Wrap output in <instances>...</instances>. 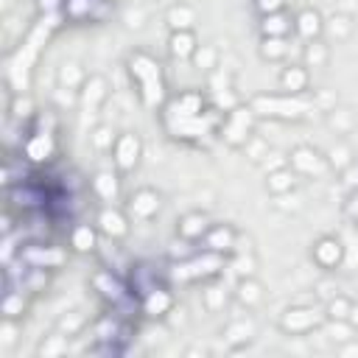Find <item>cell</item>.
<instances>
[{"instance_id":"obj_1","label":"cell","mask_w":358,"mask_h":358,"mask_svg":"<svg viewBox=\"0 0 358 358\" xmlns=\"http://www.w3.org/2000/svg\"><path fill=\"white\" fill-rule=\"evenodd\" d=\"M129 73L137 81V92L140 101L148 109H157L159 103H165V81H162V67L154 56H148L145 50H134L129 56Z\"/></svg>"},{"instance_id":"obj_2","label":"cell","mask_w":358,"mask_h":358,"mask_svg":"<svg viewBox=\"0 0 358 358\" xmlns=\"http://www.w3.org/2000/svg\"><path fill=\"white\" fill-rule=\"evenodd\" d=\"M257 117H277V120H302L313 103L302 101V95H255L249 101Z\"/></svg>"},{"instance_id":"obj_3","label":"cell","mask_w":358,"mask_h":358,"mask_svg":"<svg viewBox=\"0 0 358 358\" xmlns=\"http://www.w3.org/2000/svg\"><path fill=\"white\" fill-rule=\"evenodd\" d=\"M255 120H257V115L252 112L249 103H235L232 109L224 112V120L218 126V134H221V140L227 145L243 148V143L255 134Z\"/></svg>"},{"instance_id":"obj_4","label":"cell","mask_w":358,"mask_h":358,"mask_svg":"<svg viewBox=\"0 0 358 358\" xmlns=\"http://www.w3.org/2000/svg\"><path fill=\"white\" fill-rule=\"evenodd\" d=\"M327 322L324 316V308H288L282 316H280V330L288 333V336H305V333H313L316 327H322Z\"/></svg>"},{"instance_id":"obj_5","label":"cell","mask_w":358,"mask_h":358,"mask_svg":"<svg viewBox=\"0 0 358 358\" xmlns=\"http://www.w3.org/2000/svg\"><path fill=\"white\" fill-rule=\"evenodd\" d=\"M20 257H22L31 268L53 271V268H62V266H64L67 252H64L62 246H53V243L31 241V243H22V246H20Z\"/></svg>"},{"instance_id":"obj_6","label":"cell","mask_w":358,"mask_h":358,"mask_svg":"<svg viewBox=\"0 0 358 358\" xmlns=\"http://www.w3.org/2000/svg\"><path fill=\"white\" fill-rule=\"evenodd\" d=\"M131 218H129V213L126 210H117V207H112V204H103V207H98V213H95V227H98V232L106 238V241H123L129 232H131V224H129Z\"/></svg>"},{"instance_id":"obj_7","label":"cell","mask_w":358,"mask_h":358,"mask_svg":"<svg viewBox=\"0 0 358 358\" xmlns=\"http://www.w3.org/2000/svg\"><path fill=\"white\" fill-rule=\"evenodd\" d=\"M344 257H347V249L344 243L336 238V235H322L313 241L310 246V260L322 268V271H336L344 266Z\"/></svg>"},{"instance_id":"obj_8","label":"cell","mask_w":358,"mask_h":358,"mask_svg":"<svg viewBox=\"0 0 358 358\" xmlns=\"http://www.w3.org/2000/svg\"><path fill=\"white\" fill-rule=\"evenodd\" d=\"M22 157L31 165H48L56 157V137L50 129H36L22 140Z\"/></svg>"},{"instance_id":"obj_9","label":"cell","mask_w":358,"mask_h":358,"mask_svg":"<svg viewBox=\"0 0 358 358\" xmlns=\"http://www.w3.org/2000/svg\"><path fill=\"white\" fill-rule=\"evenodd\" d=\"M112 165L117 171H134L140 165V157H143V140L134 134V131H120L115 145H112Z\"/></svg>"},{"instance_id":"obj_10","label":"cell","mask_w":358,"mask_h":358,"mask_svg":"<svg viewBox=\"0 0 358 358\" xmlns=\"http://www.w3.org/2000/svg\"><path fill=\"white\" fill-rule=\"evenodd\" d=\"M288 165L299 173V176H322L327 171V157L322 151H316L313 145H296L288 154Z\"/></svg>"},{"instance_id":"obj_11","label":"cell","mask_w":358,"mask_h":358,"mask_svg":"<svg viewBox=\"0 0 358 358\" xmlns=\"http://www.w3.org/2000/svg\"><path fill=\"white\" fill-rule=\"evenodd\" d=\"M159 210H162V196L154 187H137L126 201V213L134 221H151Z\"/></svg>"},{"instance_id":"obj_12","label":"cell","mask_w":358,"mask_h":358,"mask_svg":"<svg viewBox=\"0 0 358 358\" xmlns=\"http://www.w3.org/2000/svg\"><path fill=\"white\" fill-rule=\"evenodd\" d=\"M235 241H238V229L232 224H210V229L204 232V238L199 241V249L215 252V255H227L232 257L235 252Z\"/></svg>"},{"instance_id":"obj_13","label":"cell","mask_w":358,"mask_h":358,"mask_svg":"<svg viewBox=\"0 0 358 358\" xmlns=\"http://www.w3.org/2000/svg\"><path fill=\"white\" fill-rule=\"evenodd\" d=\"M140 310H143L148 319H165L168 313L176 310V296L171 294V288H165V285H154L151 291L143 294V299H140Z\"/></svg>"},{"instance_id":"obj_14","label":"cell","mask_w":358,"mask_h":358,"mask_svg":"<svg viewBox=\"0 0 358 358\" xmlns=\"http://www.w3.org/2000/svg\"><path fill=\"white\" fill-rule=\"evenodd\" d=\"M207 112V98L199 90H185L168 98V117H199Z\"/></svg>"},{"instance_id":"obj_15","label":"cell","mask_w":358,"mask_h":358,"mask_svg":"<svg viewBox=\"0 0 358 358\" xmlns=\"http://www.w3.org/2000/svg\"><path fill=\"white\" fill-rule=\"evenodd\" d=\"M90 282H92V288L98 291V296H103L109 305H120V302L126 299V285H123V280H120L112 268H98V271L90 277Z\"/></svg>"},{"instance_id":"obj_16","label":"cell","mask_w":358,"mask_h":358,"mask_svg":"<svg viewBox=\"0 0 358 358\" xmlns=\"http://www.w3.org/2000/svg\"><path fill=\"white\" fill-rule=\"evenodd\" d=\"M109 98V81L103 76H90L84 81V87L78 90V103H81V112H90L95 115L98 106Z\"/></svg>"},{"instance_id":"obj_17","label":"cell","mask_w":358,"mask_h":358,"mask_svg":"<svg viewBox=\"0 0 358 358\" xmlns=\"http://www.w3.org/2000/svg\"><path fill=\"white\" fill-rule=\"evenodd\" d=\"M294 34L302 36V42L322 39V34H324V17H322L316 8H310V6L299 8V11L294 14Z\"/></svg>"},{"instance_id":"obj_18","label":"cell","mask_w":358,"mask_h":358,"mask_svg":"<svg viewBox=\"0 0 358 358\" xmlns=\"http://www.w3.org/2000/svg\"><path fill=\"white\" fill-rule=\"evenodd\" d=\"M101 238H103V235L98 232L95 224H84V221H78V224L70 227L67 243H70V249H73L76 255H92V252H98V241H101Z\"/></svg>"},{"instance_id":"obj_19","label":"cell","mask_w":358,"mask_h":358,"mask_svg":"<svg viewBox=\"0 0 358 358\" xmlns=\"http://www.w3.org/2000/svg\"><path fill=\"white\" fill-rule=\"evenodd\" d=\"M210 215L207 213H201V210H190V213H185V215H179V221H176V238H185V241H190V243H199L201 238H204V232L210 229Z\"/></svg>"},{"instance_id":"obj_20","label":"cell","mask_w":358,"mask_h":358,"mask_svg":"<svg viewBox=\"0 0 358 358\" xmlns=\"http://www.w3.org/2000/svg\"><path fill=\"white\" fill-rule=\"evenodd\" d=\"M280 90L285 95H305L310 90V70L305 64H285L280 73Z\"/></svg>"},{"instance_id":"obj_21","label":"cell","mask_w":358,"mask_h":358,"mask_svg":"<svg viewBox=\"0 0 358 358\" xmlns=\"http://www.w3.org/2000/svg\"><path fill=\"white\" fill-rule=\"evenodd\" d=\"M232 296H235V302H241L246 310H255V308L263 305V299H266V288H263L260 280H255V274H252V277H238Z\"/></svg>"},{"instance_id":"obj_22","label":"cell","mask_w":358,"mask_h":358,"mask_svg":"<svg viewBox=\"0 0 358 358\" xmlns=\"http://www.w3.org/2000/svg\"><path fill=\"white\" fill-rule=\"evenodd\" d=\"M90 190L98 201L103 204H112L117 201L120 196V179H117V171H98L92 179H90Z\"/></svg>"},{"instance_id":"obj_23","label":"cell","mask_w":358,"mask_h":358,"mask_svg":"<svg viewBox=\"0 0 358 358\" xmlns=\"http://www.w3.org/2000/svg\"><path fill=\"white\" fill-rule=\"evenodd\" d=\"M199 48L196 31H171L168 34V56L176 62H190Z\"/></svg>"},{"instance_id":"obj_24","label":"cell","mask_w":358,"mask_h":358,"mask_svg":"<svg viewBox=\"0 0 358 358\" xmlns=\"http://www.w3.org/2000/svg\"><path fill=\"white\" fill-rule=\"evenodd\" d=\"M296 179H299V173L291 165H282V168L266 173V190L271 196H288L296 190Z\"/></svg>"},{"instance_id":"obj_25","label":"cell","mask_w":358,"mask_h":358,"mask_svg":"<svg viewBox=\"0 0 358 358\" xmlns=\"http://www.w3.org/2000/svg\"><path fill=\"white\" fill-rule=\"evenodd\" d=\"M260 36H291L294 34V17L288 11H274L260 17Z\"/></svg>"},{"instance_id":"obj_26","label":"cell","mask_w":358,"mask_h":358,"mask_svg":"<svg viewBox=\"0 0 358 358\" xmlns=\"http://www.w3.org/2000/svg\"><path fill=\"white\" fill-rule=\"evenodd\" d=\"M196 8L190 3H173L165 8V22L171 31H193L196 25Z\"/></svg>"},{"instance_id":"obj_27","label":"cell","mask_w":358,"mask_h":358,"mask_svg":"<svg viewBox=\"0 0 358 358\" xmlns=\"http://www.w3.org/2000/svg\"><path fill=\"white\" fill-rule=\"evenodd\" d=\"M90 76L84 73V67L78 62H62L56 67V87H67V90H81L84 81Z\"/></svg>"},{"instance_id":"obj_28","label":"cell","mask_w":358,"mask_h":358,"mask_svg":"<svg viewBox=\"0 0 358 358\" xmlns=\"http://www.w3.org/2000/svg\"><path fill=\"white\" fill-rule=\"evenodd\" d=\"M288 36H260V45H257V53L260 59L266 62H282L288 56Z\"/></svg>"},{"instance_id":"obj_29","label":"cell","mask_w":358,"mask_h":358,"mask_svg":"<svg viewBox=\"0 0 358 358\" xmlns=\"http://www.w3.org/2000/svg\"><path fill=\"white\" fill-rule=\"evenodd\" d=\"M330 62V48L324 39H313V42H305L302 48V64L310 70V67H324Z\"/></svg>"},{"instance_id":"obj_30","label":"cell","mask_w":358,"mask_h":358,"mask_svg":"<svg viewBox=\"0 0 358 358\" xmlns=\"http://www.w3.org/2000/svg\"><path fill=\"white\" fill-rule=\"evenodd\" d=\"M8 115H11L14 120H20V123L34 120V115H36L34 98H31L28 92H14V95H11V101H8Z\"/></svg>"},{"instance_id":"obj_31","label":"cell","mask_w":358,"mask_h":358,"mask_svg":"<svg viewBox=\"0 0 358 358\" xmlns=\"http://www.w3.org/2000/svg\"><path fill=\"white\" fill-rule=\"evenodd\" d=\"M28 310V302L22 299V288H6L3 294V319H22Z\"/></svg>"},{"instance_id":"obj_32","label":"cell","mask_w":358,"mask_h":358,"mask_svg":"<svg viewBox=\"0 0 358 358\" xmlns=\"http://www.w3.org/2000/svg\"><path fill=\"white\" fill-rule=\"evenodd\" d=\"M255 336V322L252 319H232L227 327H224V341L229 344H246L249 338Z\"/></svg>"},{"instance_id":"obj_33","label":"cell","mask_w":358,"mask_h":358,"mask_svg":"<svg viewBox=\"0 0 358 358\" xmlns=\"http://www.w3.org/2000/svg\"><path fill=\"white\" fill-rule=\"evenodd\" d=\"M95 6L98 0H62V14L73 22H81V20H92Z\"/></svg>"},{"instance_id":"obj_34","label":"cell","mask_w":358,"mask_h":358,"mask_svg":"<svg viewBox=\"0 0 358 358\" xmlns=\"http://www.w3.org/2000/svg\"><path fill=\"white\" fill-rule=\"evenodd\" d=\"M117 134H120V131H115L112 126L98 123V126L90 131V143H92V148H95V151L109 154V151H112V145H115V140H117Z\"/></svg>"},{"instance_id":"obj_35","label":"cell","mask_w":358,"mask_h":358,"mask_svg":"<svg viewBox=\"0 0 358 358\" xmlns=\"http://www.w3.org/2000/svg\"><path fill=\"white\" fill-rule=\"evenodd\" d=\"M36 352H39L42 358H56V355H64V352H67V333L56 330V333L45 336V338H42V344L36 347Z\"/></svg>"},{"instance_id":"obj_36","label":"cell","mask_w":358,"mask_h":358,"mask_svg":"<svg viewBox=\"0 0 358 358\" xmlns=\"http://www.w3.org/2000/svg\"><path fill=\"white\" fill-rule=\"evenodd\" d=\"M190 62H193L199 70L213 73V70H218V48H215V45H199Z\"/></svg>"},{"instance_id":"obj_37","label":"cell","mask_w":358,"mask_h":358,"mask_svg":"<svg viewBox=\"0 0 358 358\" xmlns=\"http://www.w3.org/2000/svg\"><path fill=\"white\" fill-rule=\"evenodd\" d=\"M350 308H352V299L344 296V294H336V296H330V299L324 302V316H327V319H347Z\"/></svg>"},{"instance_id":"obj_38","label":"cell","mask_w":358,"mask_h":358,"mask_svg":"<svg viewBox=\"0 0 358 358\" xmlns=\"http://www.w3.org/2000/svg\"><path fill=\"white\" fill-rule=\"evenodd\" d=\"M268 151H271V145H268V143H266L260 134H252V137L243 143V154H246V157H249L255 165H260V162H263V157H266Z\"/></svg>"},{"instance_id":"obj_39","label":"cell","mask_w":358,"mask_h":358,"mask_svg":"<svg viewBox=\"0 0 358 358\" xmlns=\"http://www.w3.org/2000/svg\"><path fill=\"white\" fill-rule=\"evenodd\" d=\"M324 31L333 34L336 39H347L352 34V20L347 14H333L327 22H324Z\"/></svg>"},{"instance_id":"obj_40","label":"cell","mask_w":358,"mask_h":358,"mask_svg":"<svg viewBox=\"0 0 358 358\" xmlns=\"http://www.w3.org/2000/svg\"><path fill=\"white\" fill-rule=\"evenodd\" d=\"M95 336H98V341H109V338L120 336V324H117V319H112V316L98 319V324H95Z\"/></svg>"},{"instance_id":"obj_41","label":"cell","mask_w":358,"mask_h":358,"mask_svg":"<svg viewBox=\"0 0 358 358\" xmlns=\"http://www.w3.org/2000/svg\"><path fill=\"white\" fill-rule=\"evenodd\" d=\"M327 123L336 129V131H347L350 126H352V115H350V109H330L327 112Z\"/></svg>"},{"instance_id":"obj_42","label":"cell","mask_w":358,"mask_h":358,"mask_svg":"<svg viewBox=\"0 0 358 358\" xmlns=\"http://www.w3.org/2000/svg\"><path fill=\"white\" fill-rule=\"evenodd\" d=\"M84 324H87V319H84V313H78V310H76V313H67V316L59 319V330L67 333V336H76Z\"/></svg>"},{"instance_id":"obj_43","label":"cell","mask_w":358,"mask_h":358,"mask_svg":"<svg viewBox=\"0 0 358 358\" xmlns=\"http://www.w3.org/2000/svg\"><path fill=\"white\" fill-rule=\"evenodd\" d=\"M232 266H235V274L238 277H252V271H255V255L252 252L232 255Z\"/></svg>"},{"instance_id":"obj_44","label":"cell","mask_w":358,"mask_h":358,"mask_svg":"<svg viewBox=\"0 0 358 358\" xmlns=\"http://www.w3.org/2000/svg\"><path fill=\"white\" fill-rule=\"evenodd\" d=\"M341 187H347L350 193H355L358 190V162H350L347 168H341Z\"/></svg>"},{"instance_id":"obj_45","label":"cell","mask_w":358,"mask_h":358,"mask_svg":"<svg viewBox=\"0 0 358 358\" xmlns=\"http://www.w3.org/2000/svg\"><path fill=\"white\" fill-rule=\"evenodd\" d=\"M255 11L263 17V14H274V11H285L288 0H252Z\"/></svg>"},{"instance_id":"obj_46","label":"cell","mask_w":358,"mask_h":358,"mask_svg":"<svg viewBox=\"0 0 358 358\" xmlns=\"http://www.w3.org/2000/svg\"><path fill=\"white\" fill-rule=\"evenodd\" d=\"M53 98L59 106H76L78 103V90H67V87H56L53 90Z\"/></svg>"},{"instance_id":"obj_47","label":"cell","mask_w":358,"mask_h":358,"mask_svg":"<svg viewBox=\"0 0 358 358\" xmlns=\"http://www.w3.org/2000/svg\"><path fill=\"white\" fill-rule=\"evenodd\" d=\"M282 165H288V154H277V151H268L266 157H263V162H260V168L268 173V171H277V168H282Z\"/></svg>"},{"instance_id":"obj_48","label":"cell","mask_w":358,"mask_h":358,"mask_svg":"<svg viewBox=\"0 0 358 358\" xmlns=\"http://www.w3.org/2000/svg\"><path fill=\"white\" fill-rule=\"evenodd\" d=\"M224 302H227V294H224L221 288H207V291H204V305H207V310H218Z\"/></svg>"},{"instance_id":"obj_49","label":"cell","mask_w":358,"mask_h":358,"mask_svg":"<svg viewBox=\"0 0 358 358\" xmlns=\"http://www.w3.org/2000/svg\"><path fill=\"white\" fill-rule=\"evenodd\" d=\"M327 162H330V165H338V171H341V168H347V165L352 162V159H350V151H347V145H338V148H333Z\"/></svg>"},{"instance_id":"obj_50","label":"cell","mask_w":358,"mask_h":358,"mask_svg":"<svg viewBox=\"0 0 358 358\" xmlns=\"http://www.w3.org/2000/svg\"><path fill=\"white\" fill-rule=\"evenodd\" d=\"M347 215H350L352 221H358V190H355V193H350V201H347Z\"/></svg>"},{"instance_id":"obj_51","label":"cell","mask_w":358,"mask_h":358,"mask_svg":"<svg viewBox=\"0 0 358 358\" xmlns=\"http://www.w3.org/2000/svg\"><path fill=\"white\" fill-rule=\"evenodd\" d=\"M347 322L358 330V302H355V299H352V308H350V313H347Z\"/></svg>"}]
</instances>
